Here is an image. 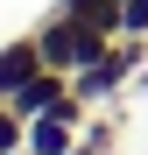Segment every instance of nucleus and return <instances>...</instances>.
<instances>
[{
    "label": "nucleus",
    "instance_id": "nucleus-1",
    "mask_svg": "<svg viewBox=\"0 0 148 155\" xmlns=\"http://www.w3.org/2000/svg\"><path fill=\"white\" fill-rule=\"evenodd\" d=\"M42 42V64L49 71H85V64H99V57H106V49H99V42H106V35H92V28H78V21H49V28L35 35Z\"/></svg>",
    "mask_w": 148,
    "mask_h": 155
},
{
    "label": "nucleus",
    "instance_id": "nucleus-2",
    "mask_svg": "<svg viewBox=\"0 0 148 155\" xmlns=\"http://www.w3.org/2000/svg\"><path fill=\"white\" fill-rule=\"evenodd\" d=\"M35 71H42V42H35V35H28V42H7V49H0V99H14Z\"/></svg>",
    "mask_w": 148,
    "mask_h": 155
},
{
    "label": "nucleus",
    "instance_id": "nucleus-3",
    "mask_svg": "<svg viewBox=\"0 0 148 155\" xmlns=\"http://www.w3.org/2000/svg\"><path fill=\"white\" fill-rule=\"evenodd\" d=\"M57 99H64V85H57V71H49V64H42V71L28 78V85H21V92H14V113H21V120H28V113H35V120H42L49 106H57Z\"/></svg>",
    "mask_w": 148,
    "mask_h": 155
},
{
    "label": "nucleus",
    "instance_id": "nucleus-4",
    "mask_svg": "<svg viewBox=\"0 0 148 155\" xmlns=\"http://www.w3.org/2000/svg\"><path fill=\"white\" fill-rule=\"evenodd\" d=\"M64 14L78 21V28H92V35H113L120 28V0H64Z\"/></svg>",
    "mask_w": 148,
    "mask_h": 155
},
{
    "label": "nucleus",
    "instance_id": "nucleus-5",
    "mask_svg": "<svg viewBox=\"0 0 148 155\" xmlns=\"http://www.w3.org/2000/svg\"><path fill=\"white\" fill-rule=\"evenodd\" d=\"M14 148H21V113L0 106V155H14Z\"/></svg>",
    "mask_w": 148,
    "mask_h": 155
},
{
    "label": "nucleus",
    "instance_id": "nucleus-6",
    "mask_svg": "<svg viewBox=\"0 0 148 155\" xmlns=\"http://www.w3.org/2000/svg\"><path fill=\"white\" fill-rule=\"evenodd\" d=\"M120 28H134V35L148 28V0H120Z\"/></svg>",
    "mask_w": 148,
    "mask_h": 155
}]
</instances>
